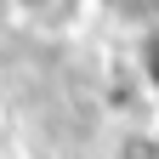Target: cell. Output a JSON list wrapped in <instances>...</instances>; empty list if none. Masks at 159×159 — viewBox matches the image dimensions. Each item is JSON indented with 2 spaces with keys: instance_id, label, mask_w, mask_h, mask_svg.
<instances>
[{
  "instance_id": "1",
  "label": "cell",
  "mask_w": 159,
  "mask_h": 159,
  "mask_svg": "<svg viewBox=\"0 0 159 159\" xmlns=\"http://www.w3.org/2000/svg\"><path fill=\"white\" fill-rule=\"evenodd\" d=\"M142 57H148V80H153V85H159V34L148 40V51H142Z\"/></svg>"
},
{
  "instance_id": "2",
  "label": "cell",
  "mask_w": 159,
  "mask_h": 159,
  "mask_svg": "<svg viewBox=\"0 0 159 159\" xmlns=\"http://www.w3.org/2000/svg\"><path fill=\"white\" fill-rule=\"evenodd\" d=\"M29 6H40V0H29Z\"/></svg>"
}]
</instances>
